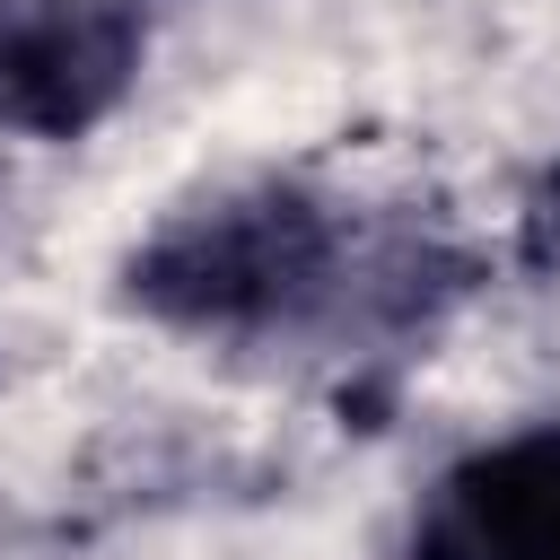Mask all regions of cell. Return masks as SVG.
Listing matches in <instances>:
<instances>
[{"label": "cell", "mask_w": 560, "mask_h": 560, "mask_svg": "<svg viewBox=\"0 0 560 560\" xmlns=\"http://www.w3.org/2000/svg\"><path fill=\"white\" fill-rule=\"evenodd\" d=\"M149 61L140 0H0V131L9 140H88Z\"/></svg>", "instance_id": "7a4b0ae2"}, {"label": "cell", "mask_w": 560, "mask_h": 560, "mask_svg": "<svg viewBox=\"0 0 560 560\" xmlns=\"http://www.w3.org/2000/svg\"><path fill=\"white\" fill-rule=\"evenodd\" d=\"M402 560H560V429L455 455L420 490Z\"/></svg>", "instance_id": "3957f363"}, {"label": "cell", "mask_w": 560, "mask_h": 560, "mask_svg": "<svg viewBox=\"0 0 560 560\" xmlns=\"http://www.w3.org/2000/svg\"><path fill=\"white\" fill-rule=\"evenodd\" d=\"M341 271V219L298 184H236L175 210L131 262L122 289L175 332H271L298 324Z\"/></svg>", "instance_id": "6da1fadb"}]
</instances>
